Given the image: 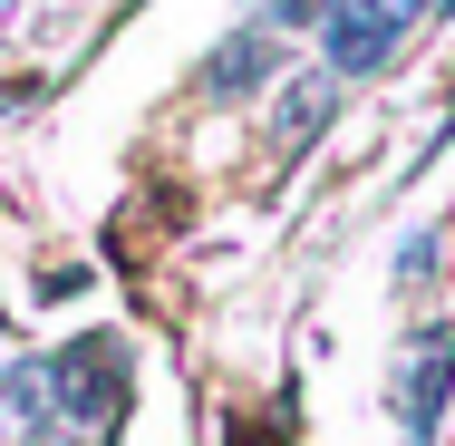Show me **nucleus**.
Returning <instances> with one entry per match:
<instances>
[{
  "mask_svg": "<svg viewBox=\"0 0 455 446\" xmlns=\"http://www.w3.org/2000/svg\"><path fill=\"white\" fill-rule=\"evenodd\" d=\"M455 398V330H417L407 350H397V378H387V408H397V437L407 446H436V418H446Z\"/></svg>",
  "mask_w": 455,
  "mask_h": 446,
  "instance_id": "1",
  "label": "nucleus"
}]
</instances>
